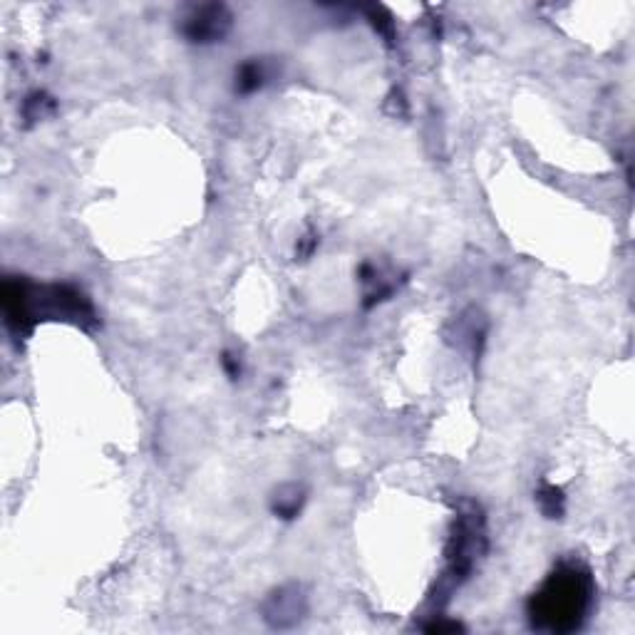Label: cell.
<instances>
[{"label": "cell", "mask_w": 635, "mask_h": 635, "mask_svg": "<svg viewBox=\"0 0 635 635\" xmlns=\"http://www.w3.org/2000/svg\"><path fill=\"white\" fill-rule=\"evenodd\" d=\"M5 323L13 335H28L35 320L55 318L90 325L95 320L90 301L72 286H33L23 278H5L3 283Z\"/></svg>", "instance_id": "cell-1"}, {"label": "cell", "mask_w": 635, "mask_h": 635, "mask_svg": "<svg viewBox=\"0 0 635 635\" xmlns=\"http://www.w3.org/2000/svg\"><path fill=\"white\" fill-rule=\"evenodd\" d=\"M593 578L583 566H559L531 596L529 621L536 631L571 633L581 628L593 603Z\"/></svg>", "instance_id": "cell-2"}, {"label": "cell", "mask_w": 635, "mask_h": 635, "mask_svg": "<svg viewBox=\"0 0 635 635\" xmlns=\"http://www.w3.org/2000/svg\"><path fill=\"white\" fill-rule=\"evenodd\" d=\"M484 521L477 511L472 514L459 516L457 531L452 536V544H449V569H447V583L445 591L449 593L454 586L464 581L477 564L479 554L484 551Z\"/></svg>", "instance_id": "cell-3"}, {"label": "cell", "mask_w": 635, "mask_h": 635, "mask_svg": "<svg viewBox=\"0 0 635 635\" xmlns=\"http://www.w3.org/2000/svg\"><path fill=\"white\" fill-rule=\"evenodd\" d=\"M231 28H234V15L224 3L191 5L179 23V33L194 45L221 43Z\"/></svg>", "instance_id": "cell-4"}, {"label": "cell", "mask_w": 635, "mask_h": 635, "mask_svg": "<svg viewBox=\"0 0 635 635\" xmlns=\"http://www.w3.org/2000/svg\"><path fill=\"white\" fill-rule=\"evenodd\" d=\"M308 598L298 583L276 588L263 603V618L271 628H293L306 618Z\"/></svg>", "instance_id": "cell-5"}, {"label": "cell", "mask_w": 635, "mask_h": 635, "mask_svg": "<svg viewBox=\"0 0 635 635\" xmlns=\"http://www.w3.org/2000/svg\"><path fill=\"white\" fill-rule=\"evenodd\" d=\"M303 504H306V489L301 484H283L271 497V509L278 519H296Z\"/></svg>", "instance_id": "cell-6"}, {"label": "cell", "mask_w": 635, "mask_h": 635, "mask_svg": "<svg viewBox=\"0 0 635 635\" xmlns=\"http://www.w3.org/2000/svg\"><path fill=\"white\" fill-rule=\"evenodd\" d=\"M268 80V67L263 60H246L244 65L236 67V92L241 95H251V92L261 90Z\"/></svg>", "instance_id": "cell-7"}, {"label": "cell", "mask_w": 635, "mask_h": 635, "mask_svg": "<svg viewBox=\"0 0 635 635\" xmlns=\"http://www.w3.org/2000/svg\"><path fill=\"white\" fill-rule=\"evenodd\" d=\"M536 502H539V509L544 511L546 519H561L564 516L566 497L554 484H541V489L536 492Z\"/></svg>", "instance_id": "cell-8"}, {"label": "cell", "mask_w": 635, "mask_h": 635, "mask_svg": "<svg viewBox=\"0 0 635 635\" xmlns=\"http://www.w3.org/2000/svg\"><path fill=\"white\" fill-rule=\"evenodd\" d=\"M53 110H55L53 97H48L45 92H33L23 105V115L28 122L45 120V117H48Z\"/></svg>", "instance_id": "cell-9"}, {"label": "cell", "mask_w": 635, "mask_h": 635, "mask_svg": "<svg viewBox=\"0 0 635 635\" xmlns=\"http://www.w3.org/2000/svg\"><path fill=\"white\" fill-rule=\"evenodd\" d=\"M221 365H224L226 375H229L231 380H236L241 375V363H239V358H236V355L224 353V358H221Z\"/></svg>", "instance_id": "cell-10"}]
</instances>
